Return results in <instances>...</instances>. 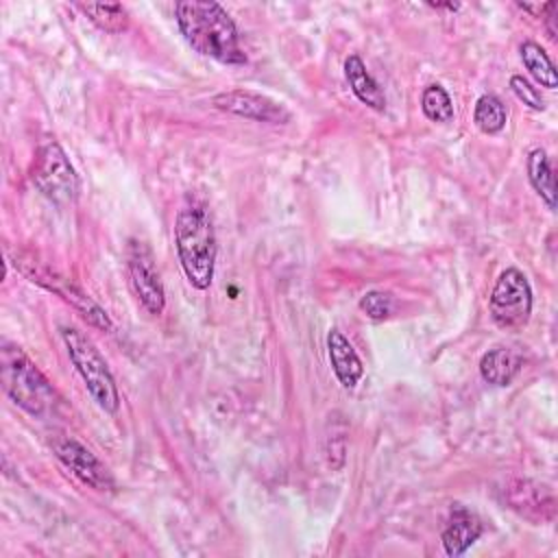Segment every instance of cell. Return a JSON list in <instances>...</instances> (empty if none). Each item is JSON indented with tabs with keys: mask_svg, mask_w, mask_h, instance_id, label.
Listing matches in <instances>:
<instances>
[{
	"mask_svg": "<svg viewBox=\"0 0 558 558\" xmlns=\"http://www.w3.org/2000/svg\"><path fill=\"white\" fill-rule=\"evenodd\" d=\"M174 15L183 39L196 52L227 65L246 63V54L240 48L238 28L231 15L218 2L183 0L177 2Z\"/></svg>",
	"mask_w": 558,
	"mask_h": 558,
	"instance_id": "1",
	"label": "cell"
},
{
	"mask_svg": "<svg viewBox=\"0 0 558 558\" xmlns=\"http://www.w3.org/2000/svg\"><path fill=\"white\" fill-rule=\"evenodd\" d=\"M174 246L187 281L196 290H207L214 279L216 235L205 207L187 201L174 220Z\"/></svg>",
	"mask_w": 558,
	"mask_h": 558,
	"instance_id": "2",
	"label": "cell"
},
{
	"mask_svg": "<svg viewBox=\"0 0 558 558\" xmlns=\"http://www.w3.org/2000/svg\"><path fill=\"white\" fill-rule=\"evenodd\" d=\"M0 381L9 399L31 416H46L59 405V395L48 377L17 344L2 342Z\"/></svg>",
	"mask_w": 558,
	"mask_h": 558,
	"instance_id": "3",
	"label": "cell"
},
{
	"mask_svg": "<svg viewBox=\"0 0 558 558\" xmlns=\"http://www.w3.org/2000/svg\"><path fill=\"white\" fill-rule=\"evenodd\" d=\"M61 336L68 349L72 364L76 366L78 375L83 377L92 399L98 403L100 410L107 414H116L120 408V395L113 381V375L96 349V344L76 327H61Z\"/></svg>",
	"mask_w": 558,
	"mask_h": 558,
	"instance_id": "4",
	"label": "cell"
},
{
	"mask_svg": "<svg viewBox=\"0 0 558 558\" xmlns=\"http://www.w3.org/2000/svg\"><path fill=\"white\" fill-rule=\"evenodd\" d=\"M15 268L24 277H28L33 283H37V286L54 292L63 301H68L92 327H98L102 331L113 329L109 314L85 290H81L72 279H68L59 270H54L41 262H35L31 257H15Z\"/></svg>",
	"mask_w": 558,
	"mask_h": 558,
	"instance_id": "5",
	"label": "cell"
},
{
	"mask_svg": "<svg viewBox=\"0 0 558 558\" xmlns=\"http://www.w3.org/2000/svg\"><path fill=\"white\" fill-rule=\"evenodd\" d=\"M31 179L35 187L57 205H68L78 196V177L65 150L57 142H46L39 146Z\"/></svg>",
	"mask_w": 558,
	"mask_h": 558,
	"instance_id": "6",
	"label": "cell"
},
{
	"mask_svg": "<svg viewBox=\"0 0 558 558\" xmlns=\"http://www.w3.org/2000/svg\"><path fill=\"white\" fill-rule=\"evenodd\" d=\"M532 314V288L519 268H506L490 294V316L501 329H521Z\"/></svg>",
	"mask_w": 558,
	"mask_h": 558,
	"instance_id": "7",
	"label": "cell"
},
{
	"mask_svg": "<svg viewBox=\"0 0 558 558\" xmlns=\"http://www.w3.org/2000/svg\"><path fill=\"white\" fill-rule=\"evenodd\" d=\"M126 270H129V281L144 305L146 312L150 314H161L166 307V294H163V283L159 279V270L155 266V257L150 248L140 242V240H129L126 248Z\"/></svg>",
	"mask_w": 558,
	"mask_h": 558,
	"instance_id": "8",
	"label": "cell"
},
{
	"mask_svg": "<svg viewBox=\"0 0 558 558\" xmlns=\"http://www.w3.org/2000/svg\"><path fill=\"white\" fill-rule=\"evenodd\" d=\"M499 499L506 508L532 523L554 521L556 499L554 493L527 477H508L499 488Z\"/></svg>",
	"mask_w": 558,
	"mask_h": 558,
	"instance_id": "9",
	"label": "cell"
},
{
	"mask_svg": "<svg viewBox=\"0 0 558 558\" xmlns=\"http://www.w3.org/2000/svg\"><path fill=\"white\" fill-rule=\"evenodd\" d=\"M52 451L57 460L76 475L83 484H87L94 490H113L116 480L111 471L76 438L61 436L52 440Z\"/></svg>",
	"mask_w": 558,
	"mask_h": 558,
	"instance_id": "10",
	"label": "cell"
},
{
	"mask_svg": "<svg viewBox=\"0 0 558 558\" xmlns=\"http://www.w3.org/2000/svg\"><path fill=\"white\" fill-rule=\"evenodd\" d=\"M211 105L220 111L257 120V122H268V124H288L292 120V113L283 105H279L270 96L248 92V89L220 92L211 98Z\"/></svg>",
	"mask_w": 558,
	"mask_h": 558,
	"instance_id": "11",
	"label": "cell"
},
{
	"mask_svg": "<svg viewBox=\"0 0 558 558\" xmlns=\"http://www.w3.org/2000/svg\"><path fill=\"white\" fill-rule=\"evenodd\" d=\"M482 534V521L462 504H453L442 527V547L449 556H462Z\"/></svg>",
	"mask_w": 558,
	"mask_h": 558,
	"instance_id": "12",
	"label": "cell"
},
{
	"mask_svg": "<svg viewBox=\"0 0 558 558\" xmlns=\"http://www.w3.org/2000/svg\"><path fill=\"white\" fill-rule=\"evenodd\" d=\"M327 351H329V362H331V368H333L338 381L344 388H355L357 381L362 379L364 366H362L360 355L351 347V342L338 329H329Z\"/></svg>",
	"mask_w": 558,
	"mask_h": 558,
	"instance_id": "13",
	"label": "cell"
},
{
	"mask_svg": "<svg viewBox=\"0 0 558 558\" xmlns=\"http://www.w3.org/2000/svg\"><path fill=\"white\" fill-rule=\"evenodd\" d=\"M523 357L510 347H495L480 360V375L493 386H508L521 371Z\"/></svg>",
	"mask_w": 558,
	"mask_h": 558,
	"instance_id": "14",
	"label": "cell"
},
{
	"mask_svg": "<svg viewBox=\"0 0 558 558\" xmlns=\"http://www.w3.org/2000/svg\"><path fill=\"white\" fill-rule=\"evenodd\" d=\"M344 76L349 81L351 92L357 96L360 102H364L366 107H371L375 111H384L386 109V96H384L381 87L371 76V72L366 70L364 61L357 54H349L347 57V61H344Z\"/></svg>",
	"mask_w": 558,
	"mask_h": 558,
	"instance_id": "15",
	"label": "cell"
},
{
	"mask_svg": "<svg viewBox=\"0 0 558 558\" xmlns=\"http://www.w3.org/2000/svg\"><path fill=\"white\" fill-rule=\"evenodd\" d=\"M527 177L532 187L538 192V196L545 201L549 209H556V183H554V172L549 166V159L545 150L534 148L527 157Z\"/></svg>",
	"mask_w": 558,
	"mask_h": 558,
	"instance_id": "16",
	"label": "cell"
},
{
	"mask_svg": "<svg viewBox=\"0 0 558 558\" xmlns=\"http://www.w3.org/2000/svg\"><path fill=\"white\" fill-rule=\"evenodd\" d=\"M521 61L527 68V72L547 89H556L558 76L556 68L549 59V54L536 44V41H523L521 44Z\"/></svg>",
	"mask_w": 558,
	"mask_h": 558,
	"instance_id": "17",
	"label": "cell"
},
{
	"mask_svg": "<svg viewBox=\"0 0 558 558\" xmlns=\"http://www.w3.org/2000/svg\"><path fill=\"white\" fill-rule=\"evenodd\" d=\"M100 31L105 33H122L129 28V13L122 4H76Z\"/></svg>",
	"mask_w": 558,
	"mask_h": 558,
	"instance_id": "18",
	"label": "cell"
},
{
	"mask_svg": "<svg viewBox=\"0 0 558 558\" xmlns=\"http://www.w3.org/2000/svg\"><path fill=\"white\" fill-rule=\"evenodd\" d=\"M473 120L482 133H499L506 126V107L497 96L484 94L475 102Z\"/></svg>",
	"mask_w": 558,
	"mask_h": 558,
	"instance_id": "19",
	"label": "cell"
},
{
	"mask_svg": "<svg viewBox=\"0 0 558 558\" xmlns=\"http://www.w3.org/2000/svg\"><path fill=\"white\" fill-rule=\"evenodd\" d=\"M423 113L434 122H449L453 120V102L449 94L440 85H427L421 96Z\"/></svg>",
	"mask_w": 558,
	"mask_h": 558,
	"instance_id": "20",
	"label": "cell"
},
{
	"mask_svg": "<svg viewBox=\"0 0 558 558\" xmlns=\"http://www.w3.org/2000/svg\"><path fill=\"white\" fill-rule=\"evenodd\" d=\"M395 299L390 292L384 290H371L360 299V310L371 318V320H384L392 314Z\"/></svg>",
	"mask_w": 558,
	"mask_h": 558,
	"instance_id": "21",
	"label": "cell"
},
{
	"mask_svg": "<svg viewBox=\"0 0 558 558\" xmlns=\"http://www.w3.org/2000/svg\"><path fill=\"white\" fill-rule=\"evenodd\" d=\"M510 89H512L514 96H517L523 105H527L530 109H534V111H543V109H545V100H543L541 92H538L530 81H525L523 76L514 74V76L510 78Z\"/></svg>",
	"mask_w": 558,
	"mask_h": 558,
	"instance_id": "22",
	"label": "cell"
}]
</instances>
